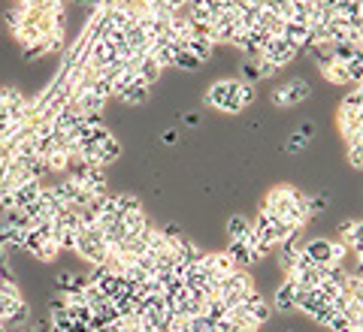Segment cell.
<instances>
[{
	"instance_id": "cell-16",
	"label": "cell",
	"mask_w": 363,
	"mask_h": 332,
	"mask_svg": "<svg viewBox=\"0 0 363 332\" xmlns=\"http://www.w3.org/2000/svg\"><path fill=\"white\" fill-rule=\"evenodd\" d=\"M49 329H52V332H70V329H73V317H70V311H67L64 299H52Z\"/></svg>"
},
{
	"instance_id": "cell-29",
	"label": "cell",
	"mask_w": 363,
	"mask_h": 332,
	"mask_svg": "<svg viewBox=\"0 0 363 332\" xmlns=\"http://www.w3.org/2000/svg\"><path fill=\"white\" fill-rule=\"evenodd\" d=\"M339 109H348V112H360V109H363V91H360V88L348 91V94H345V100H342V106H339Z\"/></svg>"
},
{
	"instance_id": "cell-12",
	"label": "cell",
	"mask_w": 363,
	"mask_h": 332,
	"mask_svg": "<svg viewBox=\"0 0 363 332\" xmlns=\"http://www.w3.org/2000/svg\"><path fill=\"white\" fill-rule=\"evenodd\" d=\"M40 193H43V185L40 181H21V185L13 190V205H9V209H33V205H37V200H40Z\"/></svg>"
},
{
	"instance_id": "cell-18",
	"label": "cell",
	"mask_w": 363,
	"mask_h": 332,
	"mask_svg": "<svg viewBox=\"0 0 363 332\" xmlns=\"http://www.w3.org/2000/svg\"><path fill=\"white\" fill-rule=\"evenodd\" d=\"M16 6H21L25 13H37V16H58L61 13V0H18Z\"/></svg>"
},
{
	"instance_id": "cell-6",
	"label": "cell",
	"mask_w": 363,
	"mask_h": 332,
	"mask_svg": "<svg viewBox=\"0 0 363 332\" xmlns=\"http://www.w3.org/2000/svg\"><path fill=\"white\" fill-rule=\"evenodd\" d=\"M309 94H312V88L306 79H291V82L272 91V103H276V106H297V103L309 100Z\"/></svg>"
},
{
	"instance_id": "cell-8",
	"label": "cell",
	"mask_w": 363,
	"mask_h": 332,
	"mask_svg": "<svg viewBox=\"0 0 363 332\" xmlns=\"http://www.w3.org/2000/svg\"><path fill=\"white\" fill-rule=\"evenodd\" d=\"M269 40V33L264 28H252V30H242L240 37H236V49H240L245 58H260V52H264V45Z\"/></svg>"
},
{
	"instance_id": "cell-37",
	"label": "cell",
	"mask_w": 363,
	"mask_h": 332,
	"mask_svg": "<svg viewBox=\"0 0 363 332\" xmlns=\"http://www.w3.org/2000/svg\"><path fill=\"white\" fill-rule=\"evenodd\" d=\"M357 45H363V30H360V42H357Z\"/></svg>"
},
{
	"instance_id": "cell-28",
	"label": "cell",
	"mask_w": 363,
	"mask_h": 332,
	"mask_svg": "<svg viewBox=\"0 0 363 332\" xmlns=\"http://www.w3.org/2000/svg\"><path fill=\"white\" fill-rule=\"evenodd\" d=\"M264 9L272 16H281V18H288L291 16V0H264Z\"/></svg>"
},
{
	"instance_id": "cell-1",
	"label": "cell",
	"mask_w": 363,
	"mask_h": 332,
	"mask_svg": "<svg viewBox=\"0 0 363 332\" xmlns=\"http://www.w3.org/2000/svg\"><path fill=\"white\" fill-rule=\"evenodd\" d=\"M264 212H269L272 217H279V221L291 224L294 230H303L306 224H309V193H300L297 188L291 185H276L269 188V193L264 197V205H260Z\"/></svg>"
},
{
	"instance_id": "cell-38",
	"label": "cell",
	"mask_w": 363,
	"mask_h": 332,
	"mask_svg": "<svg viewBox=\"0 0 363 332\" xmlns=\"http://www.w3.org/2000/svg\"><path fill=\"white\" fill-rule=\"evenodd\" d=\"M16 4H18V0H16Z\"/></svg>"
},
{
	"instance_id": "cell-26",
	"label": "cell",
	"mask_w": 363,
	"mask_h": 332,
	"mask_svg": "<svg viewBox=\"0 0 363 332\" xmlns=\"http://www.w3.org/2000/svg\"><path fill=\"white\" fill-rule=\"evenodd\" d=\"M306 148H309V136H306L303 130H294V133L288 136V142H285V151H288V154H303Z\"/></svg>"
},
{
	"instance_id": "cell-23",
	"label": "cell",
	"mask_w": 363,
	"mask_h": 332,
	"mask_svg": "<svg viewBox=\"0 0 363 332\" xmlns=\"http://www.w3.org/2000/svg\"><path fill=\"white\" fill-rule=\"evenodd\" d=\"M227 311H230V308H227V305L218 299V296L212 293V296H206V302H203V311H200V314H203V317H209L212 324H218V320L227 317Z\"/></svg>"
},
{
	"instance_id": "cell-17",
	"label": "cell",
	"mask_w": 363,
	"mask_h": 332,
	"mask_svg": "<svg viewBox=\"0 0 363 332\" xmlns=\"http://www.w3.org/2000/svg\"><path fill=\"white\" fill-rule=\"evenodd\" d=\"M161 73H164V67L157 64L152 55H145V58L140 61V67H136V79H140V82H145L149 88L157 82V79H161Z\"/></svg>"
},
{
	"instance_id": "cell-15",
	"label": "cell",
	"mask_w": 363,
	"mask_h": 332,
	"mask_svg": "<svg viewBox=\"0 0 363 332\" xmlns=\"http://www.w3.org/2000/svg\"><path fill=\"white\" fill-rule=\"evenodd\" d=\"M272 311H294L297 308V287L285 278L279 284V290H276V296H272Z\"/></svg>"
},
{
	"instance_id": "cell-13",
	"label": "cell",
	"mask_w": 363,
	"mask_h": 332,
	"mask_svg": "<svg viewBox=\"0 0 363 332\" xmlns=\"http://www.w3.org/2000/svg\"><path fill=\"white\" fill-rule=\"evenodd\" d=\"M336 239L348 245L351 254H360V251H363V221H345V224H339Z\"/></svg>"
},
{
	"instance_id": "cell-21",
	"label": "cell",
	"mask_w": 363,
	"mask_h": 332,
	"mask_svg": "<svg viewBox=\"0 0 363 332\" xmlns=\"http://www.w3.org/2000/svg\"><path fill=\"white\" fill-rule=\"evenodd\" d=\"M252 233V221L242 214H233L230 221H227V236H230V242H245V236Z\"/></svg>"
},
{
	"instance_id": "cell-3",
	"label": "cell",
	"mask_w": 363,
	"mask_h": 332,
	"mask_svg": "<svg viewBox=\"0 0 363 332\" xmlns=\"http://www.w3.org/2000/svg\"><path fill=\"white\" fill-rule=\"evenodd\" d=\"M252 290H255V284H252V278H248V272H242V269H236L233 275L215 281V296H218L227 308H236Z\"/></svg>"
},
{
	"instance_id": "cell-24",
	"label": "cell",
	"mask_w": 363,
	"mask_h": 332,
	"mask_svg": "<svg viewBox=\"0 0 363 332\" xmlns=\"http://www.w3.org/2000/svg\"><path fill=\"white\" fill-rule=\"evenodd\" d=\"M242 82H248V85L264 82V67H260L257 58H248V61L242 64Z\"/></svg>"
},
{
	"instance_id": "cell-32",
	"label": "cell",
	"mask_w": 363,
	"mask_h": 332,
	"mask_svg": "<svg viewBox=\"0 0 363 332\" xmlns=\"http://www.w3.org/2000/svg\"><path fill=\"white\" fill-rule=\"evenodd\" d=\"M327 209V197H309V212L318 214V212H324Z\"/></svg>"
},
{
	"instance_id": "cell-20",
	"label": "cell",
	"mask_w": 363,
	"mask_h": 332,
	"mask_svg": "<svg viewBox=\"0 0 363 332\" xmlns=\"http://www.w3.org/2000/svg\"><path fill=\"white\" fill-rule=\"evenodd\" d=\"M318 70H321V76L327 79V82H333V85H351L348 70H345V64H342V61H330V64L318 67Z\"/></svg>"
},
{
	"instance_id": "cell-27",
	"label": "cell",
	"mask_w": 363,
	"mask_h": 332,
	"mask_svg": "<svg viewBox=\"0 0 363 332\" xmlns=\"http://www.w3.org/2000/svg\"><path fill=\"white\" fill-rule=\"evenodd\" d=\"M173 67H179V70H185V73H194V70H200V67H203V61L197 58V55H191L188 49H182Z\"/></svg>"
},
{
	"instance_id": "cell-14",
	"label": "cell",
	"mask_w": 363,
	"mask_h": 332,
	"mask_svg": "<svg viewBox=\"0 0 363 332\" xmlns=\"http://www.w3.org/2000/svg\"><path fill=\"white\" fill-rule=\"evenodd\" d=\"M116 97H118L121 103H128V106H140V103L149 100V85L140 82V79L133 76L128 85H121V88L116 91Z\"/></svg>"
},
{
	"instance_id": "cell-2",
	"label": "cell",
	"mask_w": 363,
	"mask_h": 332,
	"mask_svg": "<svg viewBox=\"0 0 363 332\" xmlns=\"http://www.w3.org/2000/svg\"><path fill=\"white\" fill-rule=\"evenodd\" d=\"M76 254L82 260H88L91 266H104V263H106L109 245H106L104 233L97 230V224L94 227H82V230L76 233Z\"/></svg>"
},
{
	"instance_id": "cell-4",
	"label": "cell",
	"mask_w": 363,
	"mask_h": 332,
	"mask_svg": "<svg viewBox=\"0 0 363 332\" xmlns=\"http://www.w3.org/2000/svg\"><path fill=\"white\" fill-rule=\"evenodd\" d=\"M306 257L318 266H330V263H345L351 257V251L345 242H339V239H312V242L303 245Z\"/></svg>"
},
{
	"instance_id": "cell-5",
	"label": "cell",
	"mask_w": 363,
	"mask_h": 332,
	"mask_svg": "<svg viewBox=\"0 0 363 332\" xmlns=\"http://www.w3.org/2000/svg\"><path fill=\"white\" fill-rule=\"evenodd\" d=\"M206 103L212 109L227 112V115H236L242 112V103H240V82L236 79H221L206 91Z\"/></svg>"
},
{
	"instance_id": "cell-11",
	"label": "cell",
	"mask_w": 363,
	"mask_h": 332,
	"mask_svg": "<svg viewBox=\"0 0 363 332\" xmlns=\"http://www.w3.org/2000/svg\"><path fill=\"white\" fill-rule=\"evenodd\" d=\"M236 308H240V311H245L248 317L255 320L257 326H264L267 320H269V314H272V308H269V305L264 302V296H260L257 290H252V293H248L245 299H242L240 305H236Z\"/></svg>"
},
{
	"instance_id": "cell-35",
	"label": "cell",
	"mask_w": 363,
	"mask_h": 332,
	"mask_svg": "<svg viewBox=\"0 0 363 332\" xmlns=\"http://www.w3.org/2000/svg\"><path fill=\"white\" fill-rule=\"evenodd\" d=\"M76 4H82V6H94V4H100V0H76Z\"/></svg>"
},
{
	"instance_id": "cell-19",
	"label": "cell",
	"mask_w": 363,
	"mask_h": 332,
	"mask_svg": "<svg viewBox=\"0 0 363 332\" xmlns=\"http://www.w3.org/2000/svg\"><path fill=\"white\" fill-rule=\"evenodd\" d=\"M227 257H230L240 269L242 266H255V263H257V254L245 242H230V245H227Z\"/></svg>"
},
{
	"instance_id": "cell-34",
	"label": "cell",
	"mask_w": 363,
	"mask_h": 332,
	"mask_svg": "<svg viewBox=\"0 0 363 332\" xmlns=\"http://www.w3.org/2000/svg\"><path fill=\"white\" fill-rule=\"evenodd\" d=\"M185 121L191 124V127H194V124H200V115H197V112H188V115H185Z\"/></svg>"
},
{
	"instance_id": "cell-22",
	"label": "cell",
	"mask_w": 363,
	"mask_h": 332,
	"mask_svg": "<svg viewBox=\"0 0 363 332\" xmlns=\"http://www.w3.org/2000/svg\"><path fill=\"white\" fill-rule=\"evenodd\" d=\"M185 49H188L191 55H197L200 61H206L209 55H212V49H215V42H212L209 37H203V33H194V37L185 42Z\"/></svg>"
},
{
	"instance_id": "cell-10",
	"label": "cell",
	"mask_w": 363,
	"mask_h": 332,
	"mask_svg": "<svg viewBox=\"0 0 363 332\" xmlns=\"http://www.w3.org/2000/svg\"><path fill=\"white\" fill-rule=\"evenodd\" d=\"M200 263H203V269L212 275V281H221V278H227V275H233L236 269H240L230 257H227V251H218V254H206Z\"/></svg>"
},
{
	"instance_id": "cell-9",
	"label": "cell",
	"mask_w": 363,
	"mask_h": 332,
	"mask_svg": "<svg viewBox=\"0 0 363 332\" xmlns=\"http://www.w3.org/2000/svg\"><path fill=\"white\" fill-rule=\"evenodd\" d=\"M118 157H121V142L112 133H106L104 139L94 145V151H91L88 160H91V164H100V166H109V164H116Z\"/></svg>"
},
{
	"instance_id": "cell-25",
	"label": "cell",
	"mask_w": 363,
	"mask_h": 332,
	"mask_svg": "<svg viewBox=\"0 0 363 332\" xmlns=\"http://www.w3.org/2000/svg\"><path fill=\"white\" fill-rule=\"evenodd\" d=\"M143 205H140V200L133 197V193H116V212L124 217V214H130V212H140Z\"/></svg>"
},
{
	"instance_id": "cell-33",
	"label": "cell",
	"mask_w": 363,
	"mask_h": 332,
	"mask_svg": "<svg viewBox=\"0 0 363 332\" xmlns=\"http://www.w3.org/2000/svg\"><path fill=\"white\" fill-rule=\"evenodd\" d=\"M176 142H179V133L176 130H167L164 133V145H176Z\"/></svg>"
},
{
	"instance_id": "cell-7",
	"label": "cell",
	"mask_w": 363,
	"mask_h": 332,
	"mask_svg": "<svg viewBox=\"0 0 363 332\" xmlns=\"http://www.w3.org/2000/svg\"><path fill=\"white\" fill-rule=\"evenodd\" d=\"M297 55L300 52L294 49V45L285 37H269L267 45H264V52H260V58L269 61L272 67H279V70H281V67H288L294 58H297Z\"/></svg>"
},
{
	"instance_id": "cell-31",
	"label": "cell",
	"mask_w": 363,
	"mask_h": 332,
	"mask_svg": "<svg viewBox=\"0 0 363 332\" xmlns=\"http://www.w3.org/2000/svg\"><path fill=\"white\" fill-rule=\"evenodd\" d=\"M255 100H257V91H255V85L240 82V103H242V109H248Z\"/></svg>"
},
{
	"instance_id": "cell-30",
	"label": "cell",
	"mask_w": 363,
	"mask_h": 332,
	"mask_svg": "<svg viewBox=\"0 0 363 332\" xmlns=\"http://www.w3.org/2000/svg\"><path fill=\"white\" fill-rule=\"evenodd\" d=\"M188 332H215V324L209 317H203V314L188 317Z\"/></svg>"
},
{
	"instance_id": "cell-36",
	"label": "cell",
	"mask_w": 363,
	"mask_h": 332,
	"mask_svg": "<svg viewBox=\"0 0 363 332\" xmlns=\"http://www.w3.org/2000/svg\"><path fill=\"white\" fill-rule=\"evenodd\" d=\"M360 18H363V0H360Z\"/></svg>"
}]
</instances>
